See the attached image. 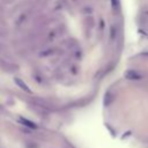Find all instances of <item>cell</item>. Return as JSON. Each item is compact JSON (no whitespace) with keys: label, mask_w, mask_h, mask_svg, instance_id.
Wrapping results in <instances>:
<instances>
[{"label":"cell","mask_w":148,"mask_h":148,"mask_svg":"<svg viewBox=\"0 0 148 148\" xmlns=\"http://www.w3.org/2000/svg\"><path fill=\"white\" fill-rule=\"evenodd\" d=\"M125 76H126L127 79H130V80H140V79H141V75H140L136 71H133V69L127 71V72L125 73Z\"/></svg>","instance_id":"1"},{"label":"cell","mask_w":148,"mask_h":148,"mask_svg":"<svg viewBox=\"0 0 148 148\" xmlns=\"http://www.w3.org/2000/svg\"><path fill=\"white\" fill-rule=\"evenodd\" d=\"M15 82H16V83H17V84L23 89V90H25V91H30V90H29V87H28V86H27V84H25L21 79H15Z\"/></svg>","instance_id":"2"},{"label":"cell","mask_w":148,"mask_h":148,"mask_svg":"<svg viewBox=\"0 0 148 148\" xmlns=\"http://www.w3.org/2000/svg\"><path fill=\"white\" fill-rule=\"evenodd\" d=\"M20 121L23 123L25 126H29V127H31V128H36V125H35L34 123L29 121V120H25V119H23V118H20Z\"/></svg>","instance_id":"3"}]
</instances>
